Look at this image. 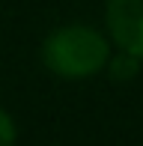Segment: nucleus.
Wrapping results in <instances>:
<instances>
[{
    "label": "nucleus",
    "instance_id": "obj_1",
    "mask_svg": "<svg viewBox=\"0 0 143 146\" xmlns=\"http://www.w3.org/2000/svg\"><path fill=\"white\" fill-rule=\"evenodd\" d=\"M110 39L89 24H63L42 42V63L63 81H87L107 66Z\"/></svg>",
    "mask_w": 143,
    "mask_h": 146
},
{
    "label": "nucleus",
    "instance_id": "obj_2",
    "mask_svg": "<svg viewBox=\"0 0 143 146\" xmlns=\"http://www.w3.org/2000/svg\"><path fill=\"white\" fill-rule=\"evenodd\" d=\"M105 21L116 51L143 60V0H107Z\"/></svg>",
    "mask_w": 143,
    "mask_h": 146
},
{
    "label": "nucleus",
    "instance_id": "obj_3",
    "mask_svg": "<svg viewBox=\"0 0 143 146\" xmlns=\"http://www.w3.org/2000/svg\"><path fill=\"white\" fill-rule=\"evenodd\" d=\"M140 63H143V60L125 54V51H110L105 69H107V75L113 78V81H131V78L140 72Z\"/></svg>",
    "mask_w": 143,
    "mask_h": 146
},
{
    "label": "nucleus",
    "instance_id": "obj_4",
    "mask_svg": "<svg viewBox=\"0 0 143 146\" xmlns=\"http://www.w3.org/2000/svg\"><path fill=\"white\" fill-rule=\"evenodd\" d=\"M18 140V128H15V119L0 108V146H15Z\"/></svg>",
    "mask_w": 143,
    "mask_h": 146
}]
</instances>
